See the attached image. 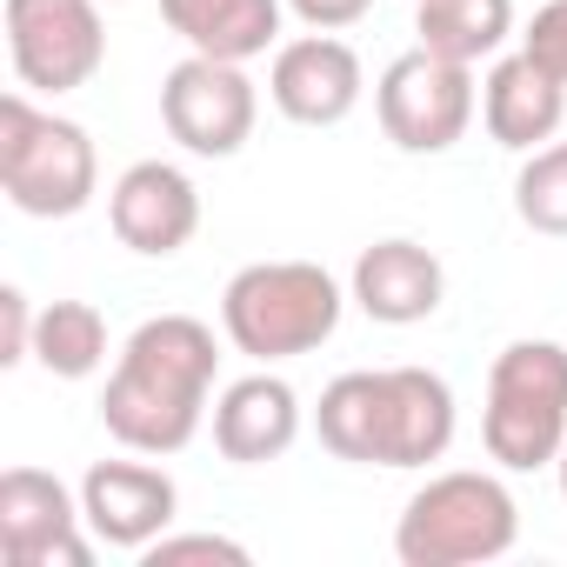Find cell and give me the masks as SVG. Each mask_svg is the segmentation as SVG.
<instances>
[{"label":"cell","mask_w":567,"mask_h":567,"mask_svg":"<svg viewBox=\"0 0 567 567\" xmlns=\"http://www.w3.org/2000/svg\"><path fill=\"white\" fill-rule=\"evenodd\" d=\"M214 368H220V348H214L207 321H194V315L141 321L107 374L101 427L127 454H181L207 421Z\"/></svg>","instance_id":"obj_1"},{"label":"cell","mask_w":567,"mask_h":567,"mask_svg":"<svg viewBox=\"0 0 567 567\" xmlns=\"http://www.w3.org/2000/svg\"><path fill=\"white\" fill-rule=\"evenodd\" d=\"M315 434L354 467H427L454 441V388L434 368H354L321 388Z\"/></svg>","instance_id":"obj_2"},{"label":"cell","mask_w":567,"mask_h":567,"mask_svg":"<svg viewBox=\"0 0 567 567\" xmlns=\"http://www.w3.org/2000/svg\"><path fill=\"white\" fill-rule=\"evenodd\" d=\"M341 308H348V295L321 260H254L220 295V334L247 361L267 368V361H295V354H315L321 341H334Z\"/></svg>","instance_id":"obj_3"},{"label":"cell","mask_w":567,"mask_h":567,"mask_svg":"<svg viewBox=\"0 0 567 567\" xmlns=\"http://www.w3.org/2000/svg\"><path fill=\"white\" fill-rule=\"evenodd\" d=\"M520 534V507L501 474L454 467L434 474L394 520V554L401 567H481L501 560Z\"/></svg>","instance_id":"obj_4"},{"label":"cell","mask_w":567,"mask_h":567,"mask_svg":"<svg viewBox=\"0 0 567 567\" xmlns=\"http://www.w3.org/2000/svg\"><path fill=\"white\" fill-rule=\"evenodd\" d=\"M487 461L507 474L554 467L567 447V348L560 341H507L487 368L481 408Z\"/></svg>","instance_id":"obj_5"},{"label":"cell","mask_w":567,"mask_h":567,"mask_svg":"<svg viewBox=\"0 0 567 567\" xmlns=\"http://www.w3.org/2000/svg\"><path fill=\"white\" fill-rule=\"evenodd\" d=\"M0 187L34 220L81 214L101 187V161H94L87 127L61 121V114H41L28 101V87L0 94Z\"/></svg>","instance_id":"obj_6"},{"label":"cell","mask_w":567,"mask_h":567,"mask_svg":"<svg viewBox=\"0 0 567 567\" xmlns=\"http://www.w3.org/2000/svg\"><path fill=\"white\" fill-rule=\"evenodd\" d=\"M8 61L28 94H74L107 61V28L94 0H8Z\"/></svg>","instance_id":"obj_7"},{"label":"cell","mask_w":567,"mask_h":567,"mask_svg":"<svg viewBox=\"0 0 567 567\" xmlns=\"http://www.w3.org/2000/svg\"><path fill=\"white\" fill-rule=\"evenodd\" d=\"M474 68L447 61V54H401L388 61L381 87H374V114H381V134L401 147V154H447L467 121H474Z\"/></svg>","instance_id":"obj_8"},{"label":"cell","mask_w":567,"mask_h":567,"mask_svg":"<svg viewBox=\"0 0 567 567\" xmlns=\"http://www.w3.org/2000/svg\"><path fill=\"white\" fill-rule=\"evenodd\" d=\"M260 114L254 81L240 74V61H214V54H187L167 81H161V121L167 134L200 154V161H227L247 147Z\"/></svg>","instance_id":"obj_9"},{"label":"cell","mask_w":567,"mask_h":567,"mask_svg":"<svg viewBox=\"0 0 567 567\" xmlns=\"http://www.w3.org/2000/svg\"><path fill=\"white\" fill-rule=\"evenodd\" d=\"M81 527H87L81 501L48 467L0 474V554H8V567H87L94 540Z\"/></svg>","instance_id":"obj_10"},{"label":"cell","mask_w":567,"mask_h":567,"mask_svg":"<svg viewBox=\"0 0 567 567\" xmlns=\"http://www.w3.org/2000/svg\"><path fill=\"white\" fill-rule=\"evenodd\" d=\"M361 54L334 34H301V41H280L274 68H267V101L288 114L295 127H341L361 107Z\"/></svg>","instance_id":"obj_11"},{"label":"cell","mask_w":567,"mask_h":567,"mask_svg":"<svg viewBox=\"0 0 567 567\" xmlns=\"http://www.w3.org/2000/svg\"><path fill=\"white\" fill-rule=\"evenodd\" d=\"M81 514H87V534L101 547L141 554L174 527L181 487H174V474H161L147 461H94L81 481Z\"/></svg>","instance_id":"obj_12"},{"label":"cell","mask_w":567,"mask_h":567,"mask_svg":"<svg viewBox=\"0 0 567 567\" xmlns=\"http://www.w3.org/2000/svg\"><path fill=\"white\" fill-rule=\"evenodd\" d=\"M107 220H114L121 247L167 260L200 234V187L174 161H134L107 194Z\"/></svg>","instance_id":"obj_13"},{"label":"cell","mask_w":567,"mask_h":567,"mask_svg":"<svg viewBox=\"0 0 567 567\" xmlns=\"http://www.w3.org/2000/svg\"><path fill=\"white\" fill-rule=\"evenodd\" d=\"M481 121H487V134L507 154H534L567 121V81L554 68H540L527 48L520 54H501L487 68V81H481Z\"/></svg>","instance_id":"obj_14"},{"label":"cell","mask_w":567,"mask_h":567,"mask_svg":"<svg viewBox=\"0 0 567 567\" xmlns=\"http://www.w3.org/2000/svg\"><path fill=\"white\" fill-rule=\"evenodd\" d=\"M354 308L381 328H414V321H434L441 315V295H447V274L434 260V247L421 240H374L361 247L354 260Z\"/></svg>","instance_id":"obj_15"},{"label":"cell","mask_w":567,"mask_h":567,"mask_svg":"<svg viewBox=\"0 0 567 567\" xmlns=\"http://www.w3.org/2000/svg\"><path fill=\"white\" fill-rule=\"evenodd\" d=\"M301 441V394L280 374H247L214 401V447L234 467H267Z\"/></svg>","instance_id":"obj_16"},{"label":"cell","mask_w":567,"mask_h":567,"mask_svg":"<svg viewBox=\"0 0 567 567\" xmlns=\"http://www.w3.org/2000/svg\"><path fill=\"white\" fill-rule=\"evenodd\" d=\"M280 8L288 0H161V21L187 41V54L214 61H254L280 41Z\"/></svg>","instance_id":"obj_17"},{"label":"cell","mask_w":567,"mask_h":567,"mask_svg":"<svg viewBox=\"0 0 567 567\" xmlns=\"http://www.w3.org/2000/svg\"><path fill=\"white\" fill-rule=\"evenodd\" d=\"M414 34L427 54H447L461 68L494 61L514 34V0H414Z\"/></svg>","instance_id":"obj_18"},{"label":"cell","mask_w":567,"mask_h":567,"mask_svg":"<svg viewBox=\"0 0 567 567\" xmlns=\"http://www.w3.org/2000/svg\"><path fill=\"white\" fill-rule=\"evenodd\" d=\"M34 361L54 381H87L107 361V321L94 301H54L34 315Z\"/></svg>","instance_id":"obj_19"},{"label":"cell","mask_w":567,"mask_h":567,"mask_svg":"<svg viewBox=\"0 0 567 567\" xmlns=\"http://www.w3.org/2000/svg\"><path fill=\"white\" fill-rule=\"evenodd\" d=\"M514 214L534 234H567V141H547L514 174Z\"/></svg>","instance_id":"obj_20"},{"label":"cell","mask_w":567,"mask_h":567,"mask_svg":"<svg viewBox=\"0 0 567 567\" xmlns=\"http://www.w3.org/2000/svg\"><path fill=\"white\" fill-rule=\"evenodd\" d=\"M147 567H187V560H220V567H247V547L227 534H161L154 547H141Z\"/></svg>","instance_id":"obj_21"},{"label":"cell","mask_w":567,"mask_h":567,"mask_svg":"<svg viewBox=\"0 0 567 567\" xmlns=\"http://www.w3.org/2000/svg\"><path fill=\"white\" fill-rule=\"evenodd\" d=\"M520 48H527L540 68H554V74L567 81V0H547V8H534V21H527Z\"/></svg>","instance_id":"obj_22"},{"label":"cell","mask_w":567,"mask_h":567,"mask_svg":"<svg viewBox=\"0 0 567 567\" xmlns=\"http://www.w3.org/2000/svg\"><path fill=\"white\" fill-rule=\"evenodd\" d=\"M0 361L8 368L34 361V308L21 288H0Z\"/></svg>","instance_id":"obj_23"},{"label":"cell","mask_w":567,"mask_h":567,"mask_svg":"<svg viewBox=\"0 0 567 567\" xmlns=\"http://www.w3.org/2000/svg\"><path fill=\"white\" fill-rule=\"evenodd\" d=\"M288 8H295L315 34H341V28H354V21L374 8V0H288Z\"/></svg>","instance_id":"obj_24"},{"label":"cell","mask_w":567,"mask_h":567,"mask_svg":"<svg viewBox=\"0 0 567 567\" xmlns=\"http://www.w3.org/2000/svg\"><path fill=\"white\" fill-rule=\"evenodd\" d=\"M554 467H560V494H567V447H560V461H554Z\"/></svg>","instance_id":"obj_25"}]
</instances>
